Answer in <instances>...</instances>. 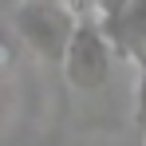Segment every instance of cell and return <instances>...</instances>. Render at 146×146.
<instances>
[{"instance_id": "obj_1", "label": "cell", "mask_w": 146, "mask_h": 146, "mask_svg": "<svg viewBox=\"0 0 146 146\" xmlns=\"http://www.w3.org/2000/svg\"><path fill=\"white\" fill-rule=\"evenodd\" d=\"M75 20H79V12H71L63 0H24L16 8V20L12 24H16V36L40 59L63 67V55H67V40H71V32H75Z\"/></svg>"}, {"instance_id": "obj_5", "label": "cell", "mask_w": 146, "mask_h": 146, "mask_svg": "<svg viewBox=\"0 0 146 146\" xmlns=\"http://www.w3.org/2000/svg\"><path fill=\"white\" fill-rule=\"evenodd\" d=\"M12 67H16V40L0 32V75H8Z\"/></svg>"}, {"instance_id": "obj_3", "label": "cell", "mask_w": 146, "mask_h": 146, "mask_svg": "<svg viewBox=\"0 0 146 146\" xmlns=\"http://www.w3.org/2000/svg\"><path fill=\"white\" fill-rule=\"evenodd\" d=\"M119 55L134 59L138 67V87H134V126L146 138V0H134L126 20H122V40H119Z\"/></svg>"}, {"instance_id": "obj_2", "label": "cell", "mask_w": 146, "mask_h": 146, "mask_svg": "<svg viewBox=\"0 0 146 146\" xmlns=\"http://www.w3.org/2000/svg\"><path fill=\"white\" fill-rule=\"evenodd\" d=\"M111 40L99 24L95 12H79L75 32L67 40V55H63V75L75 91H103L111 83Z\"/></svg>"}, {"instance_id": "obj_4", "label": "cell", "mask_w": 146, "mask_h": 146, "mask_svg": "<svg viewBox=\"0 0 146 146\" xmlns=\"http://www.w3.org/2000/svg\"><path fill=\"white\" fill-rule=\"evenodd\" d=\"M130 4L134 0H95V16L103 32H107V40H111V48L119 55V40H122V20H126V12H130Z\"/></svg>"}]
</instances>
